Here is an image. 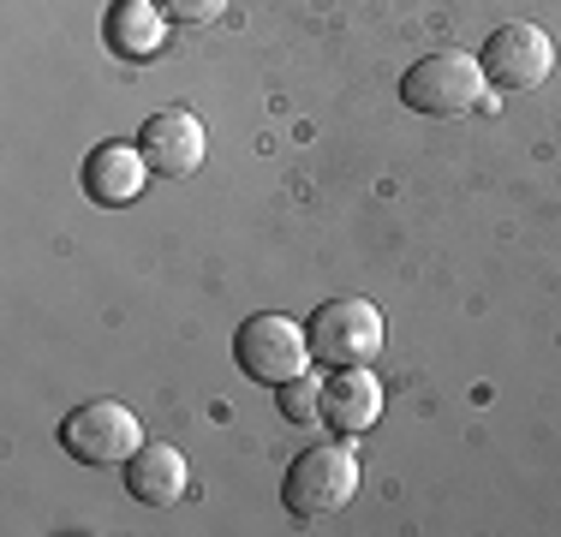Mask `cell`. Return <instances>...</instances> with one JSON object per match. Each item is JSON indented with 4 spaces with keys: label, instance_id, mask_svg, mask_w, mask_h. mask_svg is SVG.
Masks as SVG:
<instances>
[{
    "label": "cell",
    "instance_id": "cell-5",
    "mask_svg": "<svg viewBox=\"0 0 561 537\" xmlns=\"http://www.w3.org/2000/svg\"><path fill=\"white\" fill-rule=\"evenodd\" d=\"M382 353V311L370 299H329L311 317V358H323L329 370L370 365Z\"/></svg>",
    "mask_w": 561,
    "mask_h": 537
},
{
    "label": "cell",
    "instance_id": "cell-3",
    "mask_svg": "<svg viewBox=\"0 0 561 537\" xmlns=\"http://www.w3.org/2000/svg\"><path fill=\"white\" fill-rule=\"evenodd\" d=\"M233 358L251 382L280 388V382H293V376H305V365H311V329H299V322L280 317V311H257V317L239 322Z\"/></svg>",
    "mask_w": 561,
    "mask_h": 537
},
{
    "label": "cell",
    "instance_id": "cell-4",
    "mask_svg": "<svg viewBox=\"0 0 561 537\" xmlns=\"http://www.w3.org/2000/svg\"><path fill=\"white\" fill-rule=\"evenodd\" d=\"M60 442H66V454L84 460V466H126L131 454L144 448V424L131 419V407H119V400H84L78 412H66Z\"/></svg>",
    "mask_w": 561,
    "mask_h": 537
},
{
    "label": "cell",
    "instance_id": "cell-6",
    "mask_svg": "<svg viewBox=\"0 0 561 537\" xmlns=\"http://www.w3.org/2000/svg\"><path fill=\"white\" fill-rule=\"evenodd\" d=\"M550 66H556L550 36H543L538 24H526V19L502 24V31L484 43V78L502 84V90H538L543 78H550Z\"/></svg>",
    "mask_w": 561,
    "mask_h": 537
},
{
    "label": "cell",
    "instance_id": "cell-7",
    "mask_svg": "<svg viewBox=\"0 0 561 537\" xmlns=\"http://www.w3.org/2000/svg\"><path fill=\"white\" fill-rule=\"evenodd\" d=\"M138 150H144V161H150V173H162V180H185V173L204 168V150H209L204 119L185 114V107H162V114L144 119Z\"/></svg>",
    "mask_w": 561,
    "mask_h": 537
},
{
    "label": "cell",
    "instance_id": "cell-9",
    "mask_svg": "<svg viewBox=\"0 0 561 537\" xmlns=\"http://www.w3.org/2000/svg\"><path fill=\"white\" fill-rule=\"evenodd\" d=\"M382 419V382L370 376V365H346L335 376H323V424L341 436H365Z\"/></svg>",
    "mask_w": 561,
    "mask_h": 537
},
{
    "label": "cell",
    "instance_id": "cell-12",
    "mask_svg": "<svg viewBox=\"0 0 561 537\" xmlns=\"http://www.w3.org/2000/svg\"><path fill=\"white\" fill-rule=\"evenodd\" d=\"M275 395H280V412L293 424H323V376H293Z\"/></svg>",
    "mask_w": 561,
    "mask_h": 537
},
{
    "label": "cell",
    "instance_id": "cell-10",
    "mask_svg": "<svg viewBox=\"0 0 561 537\" xmlns=\"http://www.w3.org/2000/svg\"><path fill=\"white\" fill-rule=\"evenodd\" d=\"M185 454L173 442H144L138 454L126 460V490L138 495L144 507H173L185 495Z\"/></svg>",
    "mask_w": 561,
    "mask_h": 537
},
{
    "label": "cell",
    "instance_id": "cell-8",
    "mask_svg": "<svg viewBox=\"0 0 561 537\" xmlns=\"http://www.w3.org/2000/svg\"><path fill=\"white\" fill-rule=\"evenodd\" d=\"M144 185H150V161H144L138 144H96V150L84 156V192L96 197L102 209H126L144 197Z\"/></svg>",
    "mask_w": 561,
    "mask_h": 537
},
{
    "label": "cell",
    "instance_id": "cell-1",
    "mask_svg": "<svg viewBox=\"0 0 561 537\" xmlns=\"http://www.w3.org/2000/svg\"><path fill=\"white\" fill-rule=\"evenodd\" d=\"M353 490H358V454L346 448V442H317V448H305L299 460L287 466V478H280V502H287V514L305 519V526L341 514V507L353 502Z\"/></svg>",
    "mask_w": 561,
    "mask_h": 537
},
{
    "label": "cell",
    "instance_id": "cell-13",
    "mask_svg": "<svg viewBox=\"0 0 561 537\" xmlns=\"http://www.w3.org/2000/svg\"><path fill=\"white\" fill-rule=\"evenodd\" d=\"M156 7H162L173 24H209L227 12V0H156Z\"/></svg>",
    "mask_w": 561,
    "mask_h": 537
},
{
    "label": "cell",
    "instance_id": "cell-11",
    "mask_svg": "<svg viewBox=\"0 0 561 537\" xmlns=\"http://www.w3.org/2000/svg\"><path fill=\"white\" fill-rule=\"evenodd\" d=\"M108 48L126 54V60H150L162 48V31H168V12L156 0H114L108 7Z\"/></svg>",
    "mask_w": 561,
    "mask_h": 537
},
{
    "label": "cell",
    "instance_id": "cell-2",
    "mask_svg": "<svg viewBox=\"0 0 561 537\" xmlns=\"http://www.w3.org/2000/svg\"><path fill=\"white\" fill-rule=\"evenodd\" d=\"M400 102L412 114H436V119H454V114H472L484 102V60L460 48H436L400 78Z\"/></svg>",
    "mask_w": 561,
    "mask_h": 537
}]
</instances>
